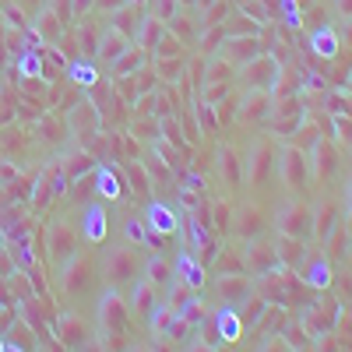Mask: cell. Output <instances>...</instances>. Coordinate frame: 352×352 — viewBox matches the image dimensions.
Segmentation results:
<instances>
[{
  "label": "cell",
  "instance_id": "6da1fadb",
  "mask_svg": "<svg viewBox=\"0 0 352 352\" xmlns=\"http://www.w3.org/2000/svg\"><path fill=\"white\" fill-rule=\"evenodd\" d=\"M148 226H152V229H162V232H173V215H169V208H162V204H152V208H148Z\"/></svg>",
  "mask_w": 352,
  "mask_h": 352
},
{
  "label": "cell",
  "instance_id": "7a4b0ae2",
  "mask_svg": "<svg viewBox=\"0 0 352 352\" xmlns=\"http://www.w3.org/2000/svg\"><path fill=\"white\" fill-rule=\"evenodd\" d=\"M85 232H88V240H102V212H99V208H92V212H88Z\"/></svg>",
  "mask_w": 352,
  "mask_h": 352
},
{
  "label": "cell",
  "instance_id": "3957f363",
  "mask_svg": "<svg viewBox=\"0 0 352 352\" xmlns=\"http://www.w3.org/2000/svg\"><path fill=\"white\" fill-rule=\"evenodd\" d=\"M148 272H152V278H162V282H166V275H169V264H166V261H152V268H148Z\"/></svg>",
  "mask_w": 352,
  "mask_h": 352
}]
</instances>
